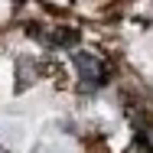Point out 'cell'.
<instances>
[{
  "label": "cell",
  "mask_w": 153,
  "mask_h": 153,
  "mask_svg": "<svg viewBox=\"0 0 153 153\" xmlns=\"http://www.w3.org/2000/svg\"><path fill=\"white\" fill-rule=\"evenodd\" d=\"M72 62H75V72H78V78L85 82V88H94V85L104 78L101 62L94 59L91 52H75V56H72Z\"/></svg>",
  "instance_id": "1"
},
{
  "label": "cell",
  "mask_w": 153,
  "mask_h": 153,
  "mask_svg": "<svg viewBox=\"0 0 153 153\" xmlns=\"http://www.w3.org/2000/svg\"><path fill=\"white\" fill-rule=\"evenodd\" d=\"M49 42H52V46H75V42H78V33L75 30H56L49 36Z\"/></svg>",
  "instance_id": "2"
},
{
  "label": "cell",
  "mask_w": 153,
  "mask_h": 153,
  "mask_svg": "<svg viewBox=\"0 0 153 153\" xmlns=\"http://www.w3.org/2000/svg\"><path fill=\"white\" fill-rule=\"evenodd\" d=\"M0 153H3V150H0Z\"/></svg>",
  "instance_id": "3"
}]
</instances>
